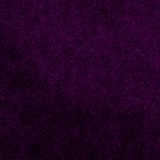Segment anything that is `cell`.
Segmentation results:
<instances>
[{
  "label": "cell",
  "mask_w": 160,
  "mask_h": 160,
  "mask_svg": "<svg viewBox=\"0 0 160 160\" xmlns=\"http://www.w3.org/2000/svg\"><path fill=\"white\" fill-rule=\"evenodd\" d=\"M34 84V76L29 69L25 68H15L10 69L5 86L11 92H22L29 90Z\"/></svg>",
  "instance_id": "cell-1"
},
{
  "label": "cell",
  "mask_w": 160,
  "mask_h": 160,
  "mask_svg": "<svg viewBox=\"0 0 160 160\" xmlns=\"http://www.w3.org/2000/svg\"><path fill=\"white\" fill-rule=\"evenodd\" d=\"M21 58H22V51L18 45H15V44L5 45V56H4V59L8 64H16L18 61H20Z\"/></svg>",
  "instance_id": "cell-2"
},
{
  "label": "cell",
  "mask_w": 160,
  "mask_h": 160,
  "mask_svg": "<svg viewBox=\"0 0 160 160\" xmlns=\"http://www.w3.org/2000/svg\"><path fill=\"white\" fill-rule=\"evenodd\" d=\"M40 160H64L60 155H55V154H46L42 159H40Z\"/></svg>",
  "instance_id": "cell-3"
},
{
  "label": "cell",
  "mask_w": 160,
  "mask_h": 160,
  "mask_svg": "<svg viewBox=\"0 0 160 160\" xmlns=\"http://www.w3.org/2000/svg\"><path fill=\"white\" fill-rule=\"evenodd\" d=\"M4 56H5V44L0 40V61L4 60Z\"/></svg>",
  "instance_id": "cell-4"
}]
</instances>
